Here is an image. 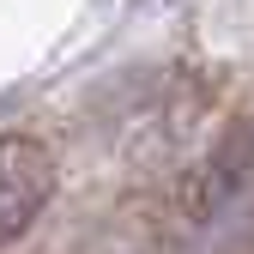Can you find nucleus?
<instances>
[{
    "instance_id": "1",
    "label": "nucleus",
    "mask_w": 254,
    "mask_h": 254,
    "mask_svg": "<svg viewBox=\"0 0 254 254\" xmlns=\"http://www.w3.org/2000/svg\"><path fill=\"white\" fill-rule=\"evenodd\" d=\"M43 200H49V157L24 139H0V236L30 224Z\"/></svg>"
}]
</instances>
